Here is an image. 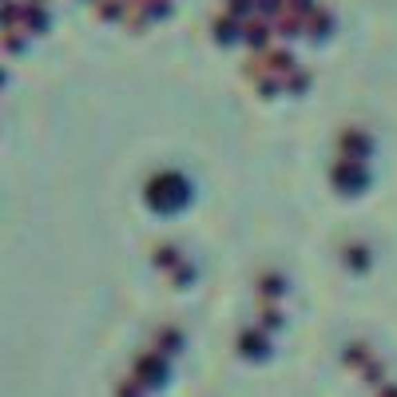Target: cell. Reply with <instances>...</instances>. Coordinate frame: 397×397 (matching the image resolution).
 <instances>
[{
  "label": "cell",
  "instance_id": "6da1fadb",
  "mask_svg": "<svg viewBox=\"0 0 397 397\" xmlns=\"http://www.w3.org/2000/svg\"><path fill=\"white\" fill-rule=\"evenodd\" d=\"M147 203L155 206V211H163V215L179 211V206L187 203V179H183V175H171V171L155 175V179L147 183Z\"/></svg>",
  "mask_w": 397,
  "mask_h": 397
},
{
  "label": "cell",
  "instance_id": "7a4b0ae2",
  "mask_svg": "<svg viewBox=\"0 0 397 397\" xmlns=\"http://www.w3.org/2000/svg\"><path fill=\"white\" fill-rule=\"evenodd\" d=\"M330 28H333V16L326 12L322 4H314V8H310V16H306V32H310L314 40H322V36H326Z\"/></svg>",
  "mask_w": 397,
  "mask_h": 397
},
{
  "label": "cell",
  "instance_id": "3957f363",
  "mask_svg": "<svg viewBox=\"0 0 397 397\" xmlns=\"http://www.w3.org/2000/svg\"><path fill=\"white\" fill-rule=\"evenodd\" d=\"M342 151H346V159H365V151H369L365 131H346L342 135Z\"/></svg>",
  "mask_w": 397,
  "mask_h": 397
},
{
  "label": "cell",
  "instance_id": "277c9868",
  "mask_svg": "<svg viewBox=\"0 0 397 397\" xmlns=\"http://www.w3.org/2000/svg\"><path fill=\"white\" fill-rule=\"evenodd\" d=\"M139 374H147V378H155V385L163 381V362H155V358H147V362L139 365Z\"/></svg>",
  "mask_w": 397,
  "mask_h": 397
},
{
  "label": "cell",
  "instance_id": "5b68a950",
  "mask_svg": "<svg viewBox=\"0 0 397 397\" xmlns=\"http://www.w3.org/2000/svg\"><path fill=\"white\" fill-rule=\"evenodd\" d=\"M242 346H246V354H254V358H258V354H262V338L246 333V338H242Z\"/></svg>",
  "mask_w": 397,
  "mask_h": 397
}]
</instances>
